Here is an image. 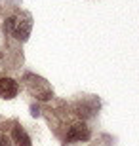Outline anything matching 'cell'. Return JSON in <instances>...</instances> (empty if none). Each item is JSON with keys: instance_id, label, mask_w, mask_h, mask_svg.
Segmentation results:
<instances>
[{"instance_id": "1", "label": "cell", "mask_w": 139, "mask_h": 146, "mask_svg": "<svg viewBox=\"0 0 139 146\" xmlns=\"http://www.w3.org/2000/svg\"><path fill=\"white\" fill-rule=\"evenodd\" d=\"M31 15L29 13H21L19 17H13V27H11V34L19 40H27L29 34H31Z\"/></svg>"}, {"instance_id": "2", "label": "cell", "mask_w": 139, "mask_h": 146, "mask_svg": "<svg viewBox=\"0 0 139 146\" xmlns=\"http://www.w3.org/2000/svg\"><path fill=\"white\" fill-rule=\"evenodd\" d=\"M90 139V129L86 127V123L82 121H76L69 127L67 135H65V141L67 142H76V141H88Z\"/></svg>"}, {"instance_id": "3", "label": "cell", "mask_w": 139, "mask_h": 146, "mask_svg": "<svg viewBox=\"0 0 139 146\" xmlns=\"http://www.w3.org/2000/svg\"><path fill=\"white\" fill-rule=\"evenodd\" d=\"M19 91V86H17L15 80L11 78H0V97L2 99H13Z\"/></svg>"}, {"instance_id": "4", "label": "cell", "mask_w": 139, "mask_h": 146, "mask_svg": "<svg viewBox=\"0 0 139 146\" xmlns=\"http://www.w3.org/2000/svg\"><path fill=\"white\" fill-rule=\"evenodd\" d=\"M11 141L15 142V146H31V137L21 127H13V131H11Z\"/></svg>"}, {"instance_id": "5", "label": "cell", "mask_w": 139, "mask_h": 146, "mask_svg": "<svg viewBox=\"0 0 139 146\" xmlns=\"http://www.w3.org/2000/svg\"><path fill=\"white\" fill-rule=\"evenodd\" d=\"M0 146H11V139L4 133H0Z\"/></svg>"}, {"instance_id": "6", "label": "cell", "mask_w": 139, "mask_h": 146, "mask_svg": "<svg viewBox=\"0 0 139 146\" xmlns=\"http://www.w3.org/2000/svg\"><path fill=\"white\" fill-rule=\"evenodd\" d=\"M0 57H2V55H0Z\"/></svg>"}]
</instances>
